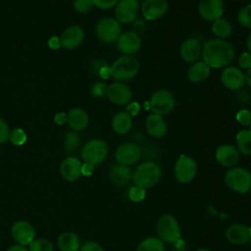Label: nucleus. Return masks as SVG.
<instances>
[{"label":"nucleus","instance_id":"53","mask_svg":"<svg viewBox=\"0 0 251 251\" xmlns=\"http://www.w3.org/2000/svg\"><path fill=\"white\" fill-rule=\"evenodd\" d=\"M195 251H211L210 249H207V248H199V249H197V250H195Z\"/></svg>","mask_w":251,"mask_h":251},{"label":"nucleus","instance_id":"1","mask_svg":"<svg viewBox=\"0 0 251 251\" xmlns=\"http://www.w3.org/2000/svg\"><path fill=\"white\" fill-rule=\"evenodd\" d=\"M201 57L211 69L228 67L235 57V51L230 42L226 39L213 38L202 46Z\"/></svg>","mask_w":251,"mask_h":251},{"label":"nucleus","instance_id":"41","mask_svg":"<svg viewBox=\"0 0 251 251\" xmlns=\"http://www.w3.org/2000/svg\"><path fill=\"white\" fill-rule=\"evenodd\" d=\"M118 2L119 0H92L93 6L103 10H108L115 7Z\"/></svg>","mask_w":251,"mask_h":251},{"label":"nucleus","instance_id":"22","mask_svg":"<svg viewBox=\"0 0 251 251\" xmlns=\"http://www.w3.org/2000/svg\"><path fill=\"white\" fill-rule=\"evenodd\" d=\"M145 126L149 135L154 138L164 137L168 130V126L163 116L156 114L148 115L145 122Z\"/></svg>","mask_w":251,"mask_h":251},{"label":"nucleus","instance_id":"2","mask_svg":"<svg viewBox=\"0 0 251 251\" xmlns=\"http://www.w3.org/2000/svg\"><path fill=\"white\" fill-rule=\"evenodd\" d=\"M162 176L160 166L153 161H145L139 164L132 173V180L134 185L144 189L156 185Z\"/></svg>","mask_w":251,"mask_h":251},{"label":"nucleus","instance_id":"51","mask_svg":"<svg viewBox=\"0 0 251 251\" xmlns=\"http://www.w3.org/2000/svg\"><path fill=\"white\" fill-rule=\"evenodd\" d=\"M245 84H247L251 88V68L247 70L245 74Z\"/></svg>","mask_w":251,"mask_h":251},{"label":"nucleus","instance_id":"30","mask_svg":"<svg viewBox=\"0 0 251 251\" xmlns=\"http://www.w3.org/2000/svg\"><path fill=\"white\" fill-rule=\"evenodd\" d=\"M212 32L216 35V38L226 39L229 37L232 33V25L231 24L224 19L220 18L212 23Z\"/></svg>","mask_w":251,"mask_h":251},{"label":"nucleus","instance_id":"47","mask_svg":"<svg viewBox=\"0 0 251 251\" xmlns=\"http://www.w3.org/2000/svg\"><path fill=\"white\" fill-rule=\"evenodd\" d=\"M98 75L100 77L104 78V79H107L109 77H111V68L107 65V66H104L103 68L100 69V71L98 72Z\"/></svg>","mask_w":251,"mask_h":251},{"label":"nucleus","instance_id":"24","mask_svg":"<svg viewBox=\"0 0 251 251\" xmlns=\"http://www.w3.org/2000/svg\"><path fill=\"white\" fill-rule=\"evenodd\" d=\"M131 176H132V173H131V170L128 168V166H125L121 164L112 166L109 172V177L111 182L117 186L125 185L126 183L128 182Z\"/></svg>","mask_w":251,"mask_h":251},{"label":"nucleus","instance_id":"56","mask_svg":"<svg viewBox=\"0 0 251 251\" xmlns=\"http://www.w3.org/2000/svg\"><path fill=\"white\" fill-rule=\"evenodd\" d=\"M249 129H251V125H250V126H249Z\"/></svg>","mask_w":251,"mask_h":251},{"label":"nucleus","instance_id":"19","mask_svg":"<svg viewBox=\"0 0 251 251\" xmlns=\"http://www.w3.org/2000/svg\"><path fill=\"white\" fill-rule=\"evenodd\" d=\"M226 239L234 245H243L251 239V227L244 224H234L226 231Z\"/></svg>","mask_w":251,"mask_h":251},{"label":"nucleus","instance_id":"35","mask_svg":"<svg viewBox=\"0 0 251 251\" xmlns=\"http://www.w3.org/2000/svg\"><path fill=\"white\" fill-rule=\"evenodd\" d=\"M9 140L14 145H23L26 141V133L22 128H15L10 131Z\"/></svg>","mask_w":251,"mask_h":251},{"label":"nucleus","instance_id":"6","mask_svg":"<svg viewBox=\"0 0 251 251\" xmlns=\"http://www.w3.org/2000/svg\"><path fill=\"white\" fill-rule=\"evenodd\" d=\"M225 181L231 190L246 193L251 187V173L244 168L234 167L226 173Z\"/></svg>","mask_w":251,"mask_h":251},{"label":"nucleus","instance_id":"32","mask_svg":"<svg viewBox=\"0 0 251 251\" xmlns=\"http://www.w3.org/2000/svg\"><path fill=\"white\" fill-rule=\"evenodd\" d=\"M79 144V136L75 131H69L64 138V147L67 153H73L75 151Z\"/></svg>","mask_w":251,"mask_h":251},{"label":"nucleus","instance_id":"48","mask_svg":"<svg viewBox=\"0 0 251 251\" xmlns=\"http://www.w3.org/2000/svg\"><path fill=\"white\" fill-rule=\"evenodd\" d=\"M67 120H68V117H67L66 113H58L54 117V122L60 126L67 123Z\"/></svg>","mask_w":251,"mask_h":251},{"label":"nucleus","instance_id":"5","mask_svg":"<svg viewBox=\"0 0 251 251\" xmlns=\"http://www.w3.org/2000/svg\"><path fill=\"white\" fill-rule=\"evenodd\" d=\"M158 237L164 242L176 243L180 239V228L176 219L169 214L161 216L157 221Z\"/></svg>","mask_w":251,"mask_h":251},{"label":"nucleus","instance_id":"42","mask_svg":"<svg viewBox=\"0 0 251 251\" xmlns=\"http://www.w3.org/2000/svg\"><path fill=\"white\" fill-rule=\"evenodd\" d=\"M10 129L5 121L0 119V143H4L9 139Z\"/></svg>","mask_w":251,"mask_h":251},{"label":"nucleus","instance_id":"36","mask_svg":"<svg viewBox=\"0 0 251 251\" xmlns=\"http://www.w3.org/2000/svg\"><path fill=\"white\" fill-rule=\"evenodd\" d=\"M145 195H146L145 189L140 186H137V185L131 186L128 190V197L133 202L142 201L145 198Z\"/></svg>","mask_w":251,"mask_h":251},{"label":"nucleus","instance_id":"52","mask_svg":"<svg viewBox=\"0 0 251 251\" xmlns=\"http://www.w3.org/2000/svg\"><path fill=\"white\" fill-rule=\"evenodd\" d=\"M246 47H247L248 52L251 53V33L248 35V37L246 39Z\"/></svg>","mask_w":251,"mask_h":251},{"label":"nucleus","instance_id":"37","mask_svg":"<svg viewBox=\"0 0 251 251\" xmlns=\"http://www.w3.org/2000/svg\"><path fill=\"white\" fill-rule=\"evenodd\" d=\"M107 84L103 81H97L94 84H92L90 91L91 94L96 98H102L105 95H107Z\"/></svg>","mask_w":251,"mask_h":251},{"label":"nucleus","instance_id":"20","mask_svg":"<svg viewBox=\"0 0 251 251\" xmlns=\"http://www.w3.org/2000/svg\"><path fill=\"white\" fill-rule=\"evenodd\" d=\"M84 38V31L78 25L69 26L62 33L60 40L61 46L66 49H74L81 44Z\"/></svg>","mask_w":251,"mask_h":251},{"label":"nucleus","instance_id":"7","mask_svg":"<svg viewBox=\"0 0 251 251\" xmlns=\"http://www.w3.org/2000/svg\"><path fill=\"white\" fill-rule=\"evenodd\" d=\"M108 152L109 147L104 140L92 139L83 146L81 157L85 163H89L95 167L106 159Z\"/></svg>","mask_w":251,"mask_h":251},{"label":"nucleus","instance_id":"38","mask_svg":"<svg viewBox=\"0 0 251 251\" xmlns=\"http://www.w3.org/2000/svg\"><path fill=\"white\" fill-rule=\"evenodd\" d=\"M93 7L92 0H75L74 1V8L76 12L80 14L88 13Z\"/></svg>","mask_w":251,"mask_h":251},{"label":"nucleus","instance_id":"40","mask_svg":"<svg viewBox=\"0 0 251 251\" xmlns=\"http://www.w3.org/2000/svg\"><path fill=\"white\" fill-rule=\"evenodd\" d=\"M238 66L243 70H248L251 68V53L246 51L243 52L238 58Z\"/></svg>","mask_w":251,"mask_h":251},{"label":"nucleus","instance_id":"17","mask_svg":"<svg viewBox=\"0 0 251 251\" xmlns=\"http://www.w3.org/2000/svg\"><path fill=\"white\" fill-rule=\"evenodd\" d=\"M13 238L21 245H28L35 237V230L33 226L25 221L16 222L11 230Z\"/></svg>","mask_w":251,"mask_h":251},{"label":"nucleus","instance_id":"26","mask_svg":"<svg viewBox=\"0 0 251 251\" xmlns=\"http://www.w3.org/2000/svg\"><path fill=\"white\" fill-rule=\"evenodd\" d=\"M211 72V68L202 60L193 63L187 70V78L191 82H202L208 78Z\"/></svg>","mask_w":251,"mask_h":251},{"label":"nucleus","instance_id":"10","mask_svg":"<svg viewBox=\"0 0 251 251\" xmlns=\"http://www.w3.org/2000/svg\"><path fill=\"white\" fill-rule=\"evenodd\" d=\"M139 2L136 0H119L115 6V19L121 24H129L136 20Z\"/></svg>","mask_w":251,"mask_h":251},{"label":"nucleus","instance_id":"54","mask_svg":"<svg viewBox=\"0 0 251 251\" xmlns=\"http://www.w3.org/2000/svg\"><path fill=\"white\" fill-rule=\"evenodd\" d=\"M136 1H138V2H139V1H142V2H143L144 0H136Z\"/></svg>","mask_w":251,"mask_h":251},{"label":"nucleus","instance_id":"23","mask_svg":"<svg viewBox=\"0 0 251 251\" xmlns=\"http://www.w3.org/2000/svg\"><path fill=\"white\" fill-rule=\"evenodd\" d=\"M62 176L68 181L76 180L81 175V163L75 157L66 158L60 166Z\"/></svg>","mask_w":251,"mask_h":251},{"label":"nucleus","instance_id":"15","mask_svg":"<svg viewBox=\"0 0 251 251\" xmlns=\"http://www.w3.org/2000/svg\"><path fill=\"white\" fill-rule=\"evenodd\" d=\"M117 42V49L124 55H133L141 48V38L134 31H126L120 35Z\"/></svg>","mask_w":251,"mask_h":251},{"label":"nucleus","instance_id":"11","mask_svg":"<svg viewBox=\"0 0 251 251\" xmlns=\"http://www.w3.org/2000/svg\"><path fill=\"white\" fill-rule=\"evenodd\" d=\"M141 149L137 143L125 142L117 148L115 158L119 164L129 166L137 163L141 158Z\"/></svg>","mask_w":251,"mask_h":251},{"label":"nucleus","instance_id":"28","mask_svg":"<svg viewBox=\"0 0 251 251\" xmlns=\"http://www.w3.org/2000/svg\"><path fill=\"white\" fill-rule=\"evenodd\" d=\"M58 247L61 251H77L80 246V240L76 233L75 232H64L57 240Z\"/></svg>","mask_w":251,"mask_h":251},{"label":"nucleus","instance_id":"3","mask_svg":"<svg viewBox=\"0 0 251 251\" xmlns=\"http://www.w3.org/2000/svg\"><path fill=\"white\" fill-rule=\"evenodd\" d=\"M111 68V77L116 81H127L133 78L139 70L138 60L133 55H123L119 57Z\"/></svg>","mask_w":251,"mask_h":251},{"label":"nucleus","instance_id":"13","mask_svg":"<svg viewBox=\"0 0 251 251\" xmlns=\"http://www.w3.org/2000/svg\"><path fill=\"white\" fill-rule=\"evenodd\" d=\"M221 81L229 90H239L245 84V74L237 67L228 66L224 68Z\"/></svg>","mask_w":251,"mask_h":251},{"label":"nucleus","instance_id":"39","mask_svg":"<svg viewBox=\"0 0 251 251\" xmlns=\"http://www.w3.org/2000/svg\"><path fill=\"white\" fill-rule=\"evenodd\" d=\"M235 119L240 125L249 126L251 125V112L247 109H241L236 113Z\"/></svg>","mask_w":251,"mask_h":251},{"label":"nucleus","instance_id":"14","mask_svg":"<svg viewBox=\"0 0 251 251\" xmlns=\"http://www.w3.org/2000/svg\"><path fill=\"white\" fill-rule=\"evenodd\" d=\"M169 4L167 0H144L141 3L140 11L147 21H156L165 16L168 12Z\"/></svg>","mask_w":251,"mask_h":251},{"label":"nucleus","instance_id":"57","mask_svg":"<svg viewBox=\"0 0 251 251\" xmlns=\"http://www.w3.org/2000/svg\"><path fill=\"white\" fill-rule=\"evenodd\" d=\"M249 191H250V193H251V187H250V190H249Z\"/></svg>","mask_w":251,"mask_h":251},{"label":"nucleus","instance_id":"33","mask_svg":"<svg viewBox=\"0 0 251 251\" xmlns=\"http://www.w3.org/2000/svg\"><path fill=\"white\" fill-rule=\"evenodd\" d=\"M28 246V251H53L54 249L52 242L45 238L33 239Z\"/></svg>","mask_w":251,"mask_h":251},{"label":"nucleus","instance_id":"8","mask_svg":"<svg viewBox=\"0 0 251 251\" xmlns=\"http://www.w3.org/2000/svg\"><path fill=\"white\" fill-rule=\"evenodd\" d=\"M197 170L196 161L190 156L181 154L175 164L174 174L176 180L181 183H188L195 177Z\"/></svg>","mask_w":251,"mask_h":251},{"label":"nucleus","instance_id":"44","mask_svg":"<svg viewBox=\"0 0 251 251\" xmlns=\"http://www.w3.org/2000/svg\"><path fill=\"white\" fill-rule=\"evenodd\" d=\"M139 111H140V105H139L137 102L130 101V102L126 105V112H127L131 117L138 115Z\"/></svg>","mask_w":251,"mask_h":251},{"label":"nucleus","instance_id":"29","mask_svg":"<svg viewBox=\"0 0 251 251\" xmlns=\"http://www.w3.org/2000/svg\"><path fill=\"white\" fill-rule=\"evenodd\" d=\"M236 149L238 152L245 156L251 155V129H242L237 132Z\"/></svg>","mask_w":251,"mask_h":251},{"label":"nucleus","instance_id":"25","mask_svg":"<svg viewBox=\"0 0 251 251\" xmlns=\"http://www.w3.org/2000/svg\"><path fill=\"white\" fill-rule=\"evenodd\" d=\"M67 123L74 130H83L89 123L87 113L80 108H74L67 114Z\"/></svg>","mask_w":251,"mask_h":251},{"label":"nucleus","instance_id":"4","mask_svg":"<svg viewBox=\"0 0 251 251\" xmlns=\"http://www.w3.org/2000/svg\"><path fill=\"white\" fill-rule=\"evenodd\" d=\"M176 100L171 91L158 89L151 95L149 101L144 103V108L150 110L152 114L165 116L174 110Z\"/></svg>","mask_w":251,"mask_h":251},{"label":"nucleus","instance_id":"43","mask_svg":"<svg viewBox=\"0 0 251 251\" xmlns=\"http://www.w3.org/2000/svg\"><path fill=\"white\" fill-rule=\"evenodd\" d=\"M79 251H104V249L102 248V246L99 243L89 240L82 244Z\"/></svg>","mask_w":251,"mask_h":251},{"label":"nucleus","instance_id":"55","mask_svg":"<svg viewBox=\"0 0 251 251\" xmlns=\"http://www.w3.org/2000/svg\"><path fill=\"white\" fill-rule=\"evenodd\" d=\"M249 243H250V247H251V239H250V241H249Z\"/></svg>","mask_w":251,"mask_h":251},{"label":"nucleus","instance_id":"16","mask_svg":"<svg viewBox=\"0 0 251 251\" xmlns=\"http://www.w3.org/2000/svg\"><path fill=\"white\" fill-rule=\"evenodd\" d=\"M198 13L202 19L213 23L223 17L224 2L223 0H200Z\"/></svg>","mask_w":251,"mask_h":251},{"label":"nucleus","instance_id":"50","mask_svg":"<svg viewBox=\"0 0 251 251\" xmlns=\"http://www.w3.org/2000/svg\"><path fill=\"white\" fill-rule=\"evenodd\" d=\"M7 251H28V249H26L24 245L16 244V245H13L10 248H8Z\"/></svg>","mask_w":251,"mask_h":251},{"label":"nucleus","instance_id":"18","mask_svg":"<svg viewBox=\"0 0 251 251\" xmlns=\"http://www.w3.org/2000/svg\"><path fill=\"white\" fill-rule=\"evenodd\" d=\"M202 45L200 41L195 37H189L185 39L179 49L181 59L186 63H195L201 57Z\"/></svg>","mask_w":251,"mask_h":251},{"label":"nucleus","instance_id":"45","mask_svg":"<svg viewBox=\"0 0 251 251\" xmlns=\"http://www.w3.org/2000/svg\"><path fill=\"white\" fill-rule=\"evenodd\" d=\"M94 170V166L89 164V163H85L81 164V175L85 176H89L92 175Z\"/></svg>","mask_w":251,"mask_h":251},{"label":"nucleus","instance_id":"12","mask_svg":"<svg viewBox=\"0 0 251 251\" xmlns=\"http://www.w3.org/2000/svg\"><path fill=\"white\" fill-rule=\"evenodd\" d=\"M107 97L112 103L119 106H125L131 101L132 92L126 83L116 81L108 86Z\"/></svg>","mask_w":251,"mask_h":251},{"label":"nucleus","instance_id":"31","mask_svg":"<svg viewBox=\"0 0 251 251\" xmlns=\"http://www.w3.org/2000/svg\"><path fill=\"white\" fill-rule=\"evenodd\" d=\"M136 251H166L164 242L159 237L150 236L143 239L137 246Z\"/></svg>","mask_w":251,"mask_h":251},{"label":"nucleus","instance_id":"9","mask_svg":"<svg viewBox=\"0 0 251 251\" xmlns=\"http://www.w3.org/2000/svg\"><path fill=\"white\" fill-rule=\"evenodd\" d=\"M121 34V23L115 18H104L96 25V35L104 43L116 42Z\"/></svg>","mask_w":251,"mask_h":251},{"label":"nucleus","instance_id":"27","mask_svg":"<svg viewBox=\"0 0 251 251\" xmlns=\"http://www.w3.org/2000/svg\"><path fill=\"white\" fill-rule=\"evenodd\" d=\"M111 125L115 132L126 134L132 127V117L126 111H120L114 115Z\"/></svg>","mask_w":251,"mask_h":251},{"label":"nucleus","instance_id":"49","mask_svg":"<svg viewBox=\"0 0 251 251\" xmlns=\"http://www.w3.org/2000/svg\"><path fill=\"white\" fill-rule=\"evenodd\" d=\"M107 65H108V64H107L105 61H103V60H96V61H94L93 64H92L93 72H95V73L98 74V72L100 71V69L103 68L104 66H107Z\"/></svg>","mask_w":251,"mask_h":251},{"label":"nucleus","instance_id":"46","mask_svg":"<svg viewBox=\"0 0 251 251\" xmlns=\"http://www.w3.org/2000/svg\"><path fill=\"white\" fill-rule=\"evenodd\" d=\"M48 46L51 49H59L61 47V40L58 36H52L48 40Z\"/></svg>","mask_w":251,"mask_h":251},{"label":"nucleus","instance_id":"34","mask_svg":"<svg viewBox=\"0 0 251 251\" xmlns=\"http://www.w3.org/2000/svg\"><path fill=\"white\" fill-rule=\"evenodd\" d=\"M237 21L242 26L251 29V4H248L239 10Z\"/></svg>","mask_w":251,"mask_h":251},{"label":"nucleus","instance_id":"21","mask_svg":"<svg viewBox=\"0 0 251 251\" xmlns=\"http://www.w3.org/2000/svg\"><path fill=\"white\" fill-rule=\"evenodd\" d=\"M216 159L221 165L233 168L239 161V152L233 145L224 144L217 148Z\"/></svg>","mask_w":251,"mask_h":251}]
</instances>
